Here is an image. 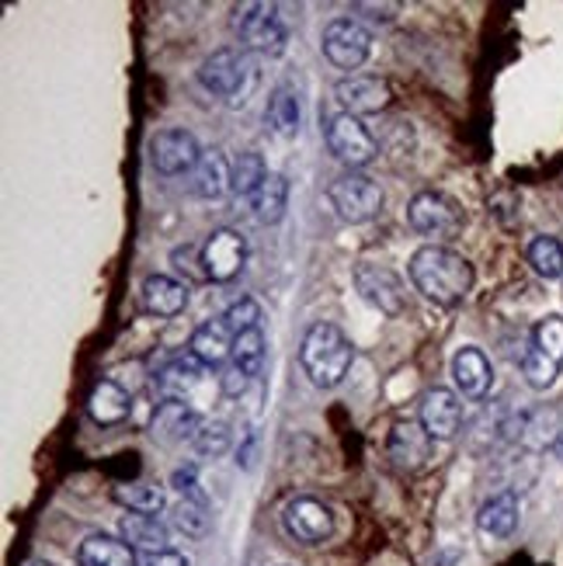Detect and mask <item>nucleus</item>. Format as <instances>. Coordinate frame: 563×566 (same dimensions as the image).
Returning a JSON list of instances; mask_svg holds the SVG:
<instances>
[{
    "label": "nucleus",
    "instance_id": "f257e3e1",
    "mask_svg": "<svg viewBox=\"0 0 563 566\" xmlns=\"http://www.w3.org/2000/svg\"><path fill=\"white\" fill-rule=\"evenodd\" d=\"M407 272H410V282L414 289H418L428 303L435 306H456L462 303L470 295L473 289V264L442 248V243H425V248H418L410 254V264H407Z\"/></svg>",
    "mask_w": 563,
    "mask_h": 566
},
{
    "label": "nucleus",
    "instance_id": "f03ea898",
    "mask_svg": "<svg viewBox=\"0 0 563 566\" xmlns=\"http://www.w3.org/2000/svg\"><path fill=\"white\" fill-rule=\"evenodd\" d=\"M300 361H303V373L310 376V382L316 389H334V386L345 382L348 368L355 361V348L341 327L313 324L303 337Z\"/></svg>",
    "mask_w": 563,
    "mask_h": 566
},
{
    "label": "nucleus",
    "instance_id": "7ed1b4c3",
    "mask_svg": "<svg viewBox=\"0 0 563 566\" xmlns=\"http://www.w3.org/2000/svg\"><path fill=\"white\" fill-rule=\"evenodd\" d=\"M199 84L230 105H243L258 87V66L243 49H216L199 66Z\"/></svg>",
    "mask_w": 563,
    "mask_h": 566
},
{
    "label": "nucleus",
    "instance_id": "20e7f679",
    "mask_svg": "<svg viewBox=\"0 0 563 566\" xmlns=\"http://www.w3.org/2000/svg\"><path fill=\"white\" fill-rule=\"evenodd\" d=\"M233 35L240 42L243 53H258V56H282L285 42H289V24L279 11V4H237L233 8Z\"/></svg>",
    "mask_w": 563,
    "mask_h": 566
},
{
    "label": "nucleus",
    "instance_id": "39448f33",
    "mask_svg": "<svg viewBox=\"0 0 563 566\" xmlns=\"http://www.w3.org/2000/svg\"><path fill=\"white\" fill-rule=\"evenodd\" d=\"M407 219L410 227L418 230L421 237H431L435 243L438 240H456L467 227V216H462L459 202L449 199L442 191H418L407 206Z\"/></svg>",
    "mask_w": 563,
    "mask_h": 566
},
{
    "label": "nucleus",
    "instance_id": "423d86ee",
    "mask_svg": "<svg viewBox=\"0 0 563 566\" xmlns=\"http://www.w3.org/2000/svg\"><path fill=\"white\" fill-rule=\"evenodd\" d=\"M327 199L334 206V212L345 219V223H369L383 212V188L369 178V175H358V170H348L331 181L327 188Z\"/></svg>",
    "mask_w": 563,
    "mask_h": 566
},
{
    "label": "nucleus",
    "instance_id": "0eeeda50",
    "mask_svg": "<svg viewBox=\"0 0 563 566\" xmlns=\"http://www.w3.org/2000/svg\"><path fill=\"white\" fill-rule=\"evenodd\" d=\"M327 146H331V154L341 164H348L352 170L373 164L379 157L376 136L362 126L358 115H348V112H337V115L327 118Z\"/></svg>",
    "mask_w": 563,
    "mask_h": 566
},
{
    "label": "nucleus",
    "instance_id": "6e6552de",
    "mask_svg": "<svg viewBox=\"0 0 563 566\" xmlns=\"http://www.w3.org/2000/svg\"><path fill=\"white\" fill-rule=\"evenodd\" d=\"M324 56L337 70H358L373 53V32L355 18H334L324 29Z\"/></svg>",
    "mask_w": 563,
    "mask_h": 566
},
{
    "label": "nucleus",
    "instance_id": "1a4fd4ad",
    "mask_svg": "<svg viewBox=\"0 0 563 566\" xmlns=\"http://www.w3.org/2000/svg\"><path fill=\"white\" fill-rule=\"evenodd\" d=\"M282 528L292 543L300 546H321L334 535V514L324 501L316 497H296L282 511Z\"/></svg>",
    "mask_w": 563,
    "mask_h": 566
},
{
    "label": "nucleus",
    "instance_id": "9d476101",
    "mask_svg": "<svg viewBox=\"0 0 563 566\" xmlns=\"http://www.w3.org/2000/svg\"><path fill=\"white\" fill-rule=\"evenodd\" d=\"M243 261H248V243L237 230H212L202 243V272L209 282H233L243 272Z\"/></svg>",
    "mask_w": 563,
    "mask_h": 566
},
{
    "label": "nucleus",
    "instance_id": "9b49d317",
    "mask_svg": "<svg viewBox=\"0 0 563 566\" xmlns=\"http://www.w3.org/2000/svg\"><path fill=\"white\" fill-rule=\"evenodd\" d=\"M199 160H202L199 139H195L188 129H160L150 139V164L167 178L188 175V170L199 167Z\"/></svg>",
    "mask_w": 563,
    "mask_h": 566
},
{
    "label": "nucleus",
    "instance_id": "f8f14e48",
    "mask_svg": "<svg viewBox=\"0 0 563 566\" xmlns=\"http://www.w3.org/2000/svg\"><path fill=\"white\" fill-rule=\"evenodd\" d=\"M355 285L358 292L369 300L379 313L386 316H400L404 306H407V292H404V282L389 272V268L383 264H369V261H362L355 268Z\"/></svg>",
    "mask_w": 563,
    "mask_h": 566
},
{
    "label": "nucleus",
    "instance_id": "ddd939ff",
    "mask_svg": "<svg viewBox=\"0 0 563 566\" xmlns=\"http://www.w3.org/2000/svg\"><path fill=\"white\" fill-rule=\"evenodd\" d=\"M435 452V438L421 428V421H397L389 431V459H394L397 470L404 473H418L431 462Z\"/></svg>",
    "mask_w": 563,
    "mask_h": 566
},
{
    "label": "nucleus",
    "instance_id": "4468645a",
    "mask_svg": "<svg viewBox=\"0 0 563 566\" xmlns=\"http://www.w3.org/2000/svg\"><path fill=\"white\" fill-rule=\"evenodd\" d=\"M421 428L435 438V441H449L459 434L462 428V403L452 389L446 386H435L425 392V400H421Z\"/></svg>",
    "mask_w": 563,
    "mask_h": 566
},
{
    "label": "nucleus",
    "instance_id": "2eb2a0df",
    "mask_svg": "<svg viewBox=\"0 0 563 566\" xmlns=\"http://www.w3.org/2000/svg\"><path fill=\"white\" fill-rule=\"evenodd\" d=\"M334 97L348 115H376L394 102V87L383 77H345L334 87Z\"/></svg>",
    "mask_w": 563,
    "mask_h": 566
},
{
    "label": "nucleus",
    "instance_id": "dca6fc26",
    "mask_svg": "<svg viewBox=\"0 0 563 566\" xmlns=\"http://www.w3.org/2000/svg\"><path fill=\"white\" fill-rule=\"evenodd\" d=\"M522 518V507H519V494L515 490H501L491 501H483L477 511V532L491 543H504V538L515 535Z\"/></svg>",
    "mask_w": 563,
    "mask_h": 566
},
{
    "label": "nucleus",
    "instance_id": "f3484780",
    "mask_svg": "<svg viewBox=\"0 0 563 566\" xmlns=\"http://www.w3.org/2000/svg\"><path fill=\"white\" fill-rule=\"evenodd\" d=\"M202 361L195 358L191 352L188 355H178V358H170L167 365H160L157 368V376H154V382H157V392L164 400H175V403H185L195 389L202 386Z\"/></svg>",
    "mask_w": 563,
    "mask_h": 566
},
{
    "label": "nucleus",
    "instance_id": "a211bd4d",
    "mask_svg": "<svg viewBox=\"0 0 563 566\" xmlns=\"http://www.w3.org/2000/svg\"><path fill=\"white\" fill-rule=\"evenodd\" d=\"M233 340H237V334L230 331L227 319L219 316V319H206V324L195 327V334L188 340V352L199 358L206 368H216V365H223L227 358H233Z\"/></svg>",
    "mask_w": 563,
    "mask_h": 566
},
{
    "label": "nucleus",
    "instance_id": "6ab92c4d",
    "mask_svg": "<svg viewBox=\"0 0 563 566\" xmlns=\"http://www.w3.org/2000/svg\"><path fill=\"white\" fill-rule=\"evenodd\" d=\"M452 379L459 386L462 397L470 400H483L494 386V368L487 361V355L480 348H462L452 358Z\"/></svg>",
    "mask_w": 563,
    "mask_h": 566
},
{
    "label": "nucleus",
    "instance_id": "aec40b11",
    "mask_svg": "<svg viewBox=\"0 0 563 566\" xmlns=\"http://www.w3.org/2000/svg\"><path fill=\"white\" fill-rule=\"evenodd\" d=\"M87 413H91V421L102 428H115L122 421H129V413H133L129 389H122L115 379H102L87 397Z\"/></svg>",
    "mask_w": 563,
    "mask_h": 566
},
{
    "label": "nucleus",
    "instance_id": "412c9836",
    "mask_svg": "<svg viewBox=\"0 0 563 566\" xmlns=\"http://www.w3.org/2000/svg\"><path fill=\"white\" fill-rule=\"evenodd\" d=\"M202 431V417L195 413L188 403L164 400L154 413V438L178 446V441H195V434Z\"/></svg>",
    "mask_w": 563,
    "mask_h": 566
},
{
    "label": "nucleus",
    "instance_id": "4be33fe9",
    "mask_svg": "<svg viewBox=\"0 0 563 566\" xmlns=\"http://www.w3.org/2000/svg\"><path fill=\"white\" fill-rule=\"evenodd\" d=\"M118 535L122 543L133 546L136 553H146V556H157V553H167V525L157 518V514H126V518L118 522Z\"/></svg>",
    "mask_w": 563,
    "mask_h": 566
},
{
    "label": "nucleus",
    "instance_id": "5701e85b",
    "mask_svg": "<svg viewBox=\"0 0 563 566\" xmlns=\"http://www.w3.org/2000/svg\"><path fill=\"white\" fill-rule=\"evenodd\" d=\"M188 306V282L170 275H146L143 279V310L154 316H178Z\"/></svg>",
    "mask_w": 563,
    "mask_h": 566
},
{
    "label": "nucleus",
    "instance_id": "b1692460",
    "mask_svg": "<svg viewBox=\"0 0 563 566\" xmlns=\"http://www.w3.org/2000/svg\"><path fill=\"white\" fill-rule=\"evenodd\" d=\"M77 566H139L136 549L112 535H91L77 549Z\"/></svg>",
    "mask_w": 563,
    "mask_h": 566
},
{
    "label": "nucleus",
    "instance_id": "393cba45",
    "mask_svg": "<svg viewBox=\"0 0 563 566\" xmlns=\"http://www.w3.org/2000/svg\"><path fill=\"white\" fill-rule=\"evenodd\" d=\"M264 122H268V129H272L275 136H282V139L296 136L300 133V122H303L300 94L289 91V87H275L272 97H268Z\"/></svg>",
    "mask_w": 563,
    "mask_h": 566
},
{
    "label": "nucleus",
    "instance_id": "a878e982",
    "mask_svg": "<svg viewBox=\"0 0 563 566\" xmlns=\"http://www.w3.org/2000/svg\"><path fill=\"white\" fill-rule=\"evenodd\" d=\"M248 202H251V212H254L258 223L275 227L289 209V181L282 175H268L264 185L251 195Z\"/></svg>",
    "mask_w": 563,
    "mask_h": 566
},
{
    "label": "nucleus",
    "instance_id": "bb28decb",
    "mask_svg": "<svg viewBox=\"0 0 563 566\" xmlns=\"http://www.w3.org/2000/svg\"><path fill=\"white\" fill-rule=\"evenodd\" d=\"M191 188L199 199H219L230 188V164L219 150H206L199 167L191 170Z\"/></svg>",
    "mask_w": 563,
    "mask_h": 566
},
{
    "label": "nucleus",
    "instance_id": "cd10ccee",
    "mask_svg": "<svg viewBox=\"0 0 563 566\" xmlns=\"http://www.w3.org/2000/svg\"><path fill=\"white\" fill-rule=\"evenodd\" d=\"M112 497H115V504H122V507L133 511V514H157L167 504L164 486L160 483H143V480H136V483H118L112 490Z\"/></svg>",
    "mask_w": 563,
    "mask_h": 566
},
{
    "label": "nucleus",
    "instance_id": "c85d7f7f",
    "mask_svg": "<svg viewBox=\"0 0 563 566\" xmlns=\"http://www.w3.org/2000/svg\"><path fill=\"white\" fill-rule=\"evenodd\" d=\"M264 178H268L264 157L248 150V154H240L230 167V191L237 195V199H251V195L264 185Z\"/></svg>",
    "mask_w": 563,
    "mask_h": 566
},
{
    "label": "nucleus",
    "instance_id": "c756f323",
    "mask_svg": "<svg viewBox=\"0 0 563 566\" xmlns=\"http://www.w3.org/2000/svg\"><path fill=\"white\" fill-rule=\"evenodd\" d=\"M264 344H268V340H264V331H261V327L243 331V334H237V340H233V365H237L248 379L261 376L264 355H268Z\"/></svg>",
    "mask_w": 563,
    "mask_h": 566
},
{
    "label": "nucleus",
    "instance_id": "7c9ffc66",
    "mask_svg": "<svg viewBox=\"0 0 563 566\" xmlns=\"http://www.w3.org/2000/svg\"><path fill=\"white\" fill-rule=\"evenodd\" d=\"M525 258L540 279H560L563 275V243L556 237H535L529 243Z\"/></svg>",
    "mask_w": 563,
    "mask_h": 566
},
{
    "label": "nucleus",
    "instance_id": "2f4dec72",
    "mask_svg": "<svg viewBox=\"0 0 563 566\" xmlns=\"http://www.w3.org/2000/svg\"><path fill=\"white\" fill-rule=\"evenodd\" d=\"M522 376L532 389H550L560 376V361H553L550 355H543L535 344H529L522 355Z\"/></svg>",
    "mask_w": 563,
    "mask_h": 566
},
{
    "label": "nucleus",
    "instance_id": "473e14b6",
    "mask_svg": "<svg viewBox=\"0 0 563 566\" xmlns=\"http://www.w3.org/2000/svg\"><path fill=\"white\" fill-rule=\"evenodd\" d=\"M532 344L540 348L543 355H550L553 361L563 365V316H546L535 324L532 331Z\"/></svg>",
    "mask_w": 563,
    "mask_h": 566
},
{
    "label": "nucleus",
    "instance_id": "72a5a7b5",
    "mask_svg": "<svg viewBox=\"0 0 563 566\" xmlns=\"http://www.w3.org/2000/svg\"><path fill=\"white\" fill-rule=\"evenodd\" d=\"M175 525L178 532H185L188 538H202L209 532V514H206V504L199 501H181L175 507Z\"/></svg>",
    "mask_w": 563,
    "mask_h": 566
},
{
    "label": "nucleus",
    "instance_id": "f704fd0d",
    "mask_svg": "<svg viewBox=\"0 0 563 566\" xmlns=\"http://www.w3.org/2000/svg\"><path fill=\"white\" fill-rule=\"evenodd\" d=\"M191 449L202 459H219L230 449V428L227 424H202V431L191 441Z\"/></svg>",
    "mask_w": 563,
    "mask_h": 566
},
{
    "label": "nucleus",
    "instance_id": "c9c22d12",
    "mask_svg": "<svg viewBox=\"0 0 563 566\" xmlns=\"http://www.w3.org/2000/svg\"><path fill=\"white\" fill-rule=\"evenodd\" d=\"M223 319L230 324L233 334L254 331V327H261V303L251 300V295H243V300H237V303L223 313Z\"/></svg>",
    "mask_w": 563,
    "mask_h": 566
},
{
    "label": "nucleus",
    "instance_id": "e433bc0d",
    "mask_svg": "<svg viewBox=\"0 0 563 566\" xmlns=\"http://www.w3.org/2000/svg\"><path fill=\"white\" fill-rule=\"evenodd\" d=\"M175 486L185 494V501H199V504H206V497L199 494V480H195V470L188 465V470H178L175 473Z\"/></svg>",
    "mask_w": 563,
    "mask_h": 566
},
{
    "label": "nucleus",
    "instance_id": "4c0bfd02",
    "mask_svg": "<svg viewBox=\"0 0 563 566\" xmlns=\"http://www.w3.org/2000/svg\"><path fill=\"white\" fill-rule=\"evenodd\" d=\"M219 382H223V392H227V397H240V392L248 389V382H251V379L243 376L237 365H230L227 373H223V379H219Z\"/></svg>",
    "mask_w": 563,
    "mask_h": 566
},
{
    "label": "nucleus",
    "instance_id": "58836bf2",
    "mask_svg": "<svg viewBox=\"0 0 563 566\" xmlns=\"http://www.w3.org/2000/svg\"><path fill=\"white\" fill-rule=\"evenodd\" d=\"M146 566H191L181 553H175V549H167V553H157V556H150L146 559Z\"/></svg>",
    "mask_w": 563,
    "mask_h": 566
},
{
    "label": "nucleus",
    "instance_id": "ea45409f",
    "mask_svg": "<svg viewBox=\"0 0 563 566\" xmlns=\"http://www.w3.org/2000/svg\"><path fill=\"white\" fill-rule=\"evenodd\" d=\"M29 566H53V563H45V559H32Z\"/></svg>",
    "mask_w": 563,
    "mask_h": 566
}]
</instances>
